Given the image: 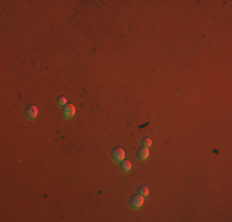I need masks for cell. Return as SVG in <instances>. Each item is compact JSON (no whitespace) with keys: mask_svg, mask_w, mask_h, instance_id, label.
<instances>
[{"mask_svg":"<svg viewBox=\"0 0 232 222\" xmlns=\"http://www.w3.org/2000/svg\"><path fill=\"white\" fill-rule=\"evenodd\" d=\"M25 115H26V117H29V119H31V120H35L37 116H39V109L36 107V106H29L27 109H26V111H25Z\"/></svg>","mask_w":232,"mask_h":222,"instance_id":"obj_3","label":"cell"},{"mask_svg":"<svg viewBox=\"0 0 232 222\" xmlns=\"http://www.w3.org/2000/svg\"><path fill=\"white\" fill-rule=\"evenodd\" d=\"M142 144H143V147H151L152 146V141H151V138H145L143 141H142Z\"/></svg>","mask_w":232,"mask_h":222,"instance_id":"obj_8","label":"cell"},{"mask_svg":"<svg viewBox=\"0 0 232 222\" xmlns=\"http://www.w3.org/2000/svg\"><path fill=\"white\" fill-rule=\"evenodd\" d=\"M137 156H138V158H140V159L146 161V159L150 157V151H148V148H147V147H142V148L138 151Z\"/></svg>","mask_w":232,"mask_h":222,"instance_id":"obj_5","label":"cell"},{"mask_svg":"<svg viewBox=\"0 0 232 222\" xmlns=\"http://www.w3.org/2000/svg\"><path fill=\"white\" fill-rule=\"evenodd\" d=\"M140 194H141L142 196H147V195L150 194V190H148V188H146V186H142V188H140Z\"/></svg>","mask_w":232,"mask_h":222,"instance_id":"obj_7","label":"cell"},{"mask_svg":"<svg viewBox=\"0 0 232 222\" xmlns=\"http://www.w3.org/2000/svg\"><path fill=\"white\" fill-rule=\"evenodd\" d=\"M58 105H67V99L66 98H63V96H61V98H58Z\"/></svg>","mask_w":232,"mask_h":222,"instance_id":"obj_9","label":"cell"},{"mask_svg":"<svg viewBox=\"0 0 232 222\" xmlns=\"http://www.w3.org/2000/svg\"><path fill=\"white\" fill-rule=\"evenodd\" d=\"M63 114H64V116H66V117H73V116L76 115V107H74V105H72V104H67V105H66V107H64Z\"/></svg>","mask_w":232,"mask_h":222,"instance_id":"obj_4","label":"cell"},{"mask_svg":"<svg viewBox=\"0 0 232 222\" xmlns=\"http://www.w3.org/2000/svg\"><path fill=\"white\" fill-rule=\"evenodd\" d=\"M131 168H132V164H131V162H129V161H124V162H122V164H121V169H122V172L127 173V172H130V170H131Z\"/></svg>","mask_w":232,"mask_h":222,"instance_id":"obj_6","label":"cell"},{"mask_svg":"<svg viewBox=\"0 0 232 222\" xmlns=\"http://www.w3.org/2000/svg\"><path fill=\"white\" fill-rule=\"evenodd\" d=\"M113 158H114V161L116 162H122L124 159H125V157H126V153H125V151L122 149V148H115L114 151H113Z\"/></svg>","mask_w":232,"mask_h":222,"instance_id":"obj_2","label":"cell"},{"mask_svg":"<svg viewBox=\"0 0 232 222\" xmlns=\"http://www.w3.org/2000/svg\"><path fill=\"white\" fill-rule=\"evenodd\" d=\"M130 202H131V206H132L134 209H138V207H141V206L145 204V196H142L141 194H140V195H134V196L131 198Z\"/></svg>","mask_w":232,"mask_h":222,"instance_id":"obj_1","label":"cell"}]
</instances>
